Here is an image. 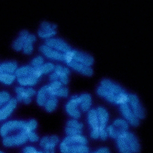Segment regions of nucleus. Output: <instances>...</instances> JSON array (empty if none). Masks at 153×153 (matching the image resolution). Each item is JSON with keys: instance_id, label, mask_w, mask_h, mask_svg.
I'll list each match as a JSON object with an SVG mask.
<instances>
[{"instance_id": "f257e3e1", "label": "nucleus", "mask_w": 153, "mask_h": 153, "mask_svg": "<svg viewBox=\"0 0 153 153\" xmlns=\"http://www.w3.org/2000/svg\"><path fill=\"white\" fill-rule=\"evenodd\" d=\"M33 131L28 121L11 120L5 123L0 129V134L5 146H18L25 143L28 140V134Z\"/></svg>"}, {"instance_id": "f03ea898", "label": "nucleus", "mask_w": 153, "mask_h": 153, "mask_svg": "<svg viewBox=\"0 0 153 153\" xmlns=\"http://www.w3.org/2000/svg\"><path fill=\"white\" fill-rule=\"evenodd\" d=\"M96 93L109 103L119 106L128 102L129 94L120 85L108 79L101 81Z\"/></svg>"}, {"instance_id": "7ed1b4c3", "label": "nucleus", "mask_w": 153, "mask_h": 153, "mask_svg": "<svg viewBox=\"0 0 153 153\" xmlns=\"http://www.w3.org/2000/svg\"><path fill=\"white\" fill-rule=\"evenodd\" d=\"M64 53L63 62L66 64L71 61H74L85 65L91 66L94 62L93 56L85 52L71 48Z\"/></svg>"}, {"instance_id": "20e7f679", "label": "nucleus", "mask_w": 153, "mask_h": 153, "mask_svg": "<svg viewBox=\"0 0 153 153\" xmlns=\"http://www.w3.org/2000/svg\"><path fill=\"white\" fill-rule=\"evenodd\" d=\"M60 149L62 153H89V150L86 145L75 143L63 140Z\"/></svg>"}, {"instance_id": "39448f33", "label": "nucleus", "mask_w": 153, "mask_h": 153, "mask_svg": "<svg viewBox=\"0 0 153 153\" xmlns=\"http://www.w3.org/2000/svg\"><path fill=\"white\" fill-rule=\"evenodd\" d=\"M128 103L135 115L139 120L144 118L145 109L137 96L134 94H129Z\"/></svg>"}, {"instance_id": "423d86ee", "label": "nucleus", "mask_w": 153, "mask_h": 153, "mask_svg": "<svg viewBox=\"0 0 153 153\" xmlns=\"http://www.w3.org/2000/svg\"><path fill=\"white\" fill-rule=\"evenodd\" d=\"M79 96L74 95L71 97L65 106L67 113L74 119H78L81 116V111L79 108Z\"/></svg>"}, {"instance_id": "0eeeda50", "label": "nucleus", "mask_w": 153, "mask_h": 153, "mask_svg": "<svg viewBox=\"0 0 153 153\" xmlns=\"http://www.w3.org/2000/svg\"><path fill=\"white\" fill-rule=\"evenodd\" d=\"M120 111L123 119L133 127H137L139 124V119L134 114L128 102L119 106Z\"/></svg>"}, {"instance_id": "6e6552de", "label": "nucleus", "mask_w": 153, "mask_h": 153, "mask_svg": "<svg viewBox=\"0 0 153 153\" xmlns=\"http://www.w3.org/2000/svg\"><path fill=\"white\" fill-rule=\"evenodd\" d=\"M57 27L56 24L46 21L42 22L38 30V35L40 37L46 39L51 38L56 34Z\"/></svg>"}, {"instance_id": "1a4fd4ad", "label": "nucleus", "mask_w": 153, "mask_h": 153, "mask_svg": "<svg viewBox=\"0 0 153 153\" xmlns=\"http://www.w3.org/2000/svg\"><path fill=\"white\" fill-rule=\"evenodd\" d=\"M15 91L17 94L16 100L19 102H22L25 104H29L31 97L36 94L35 91L31 88H25L23 86L16 87Z\"/></svg>"}, {"instance_id": "9d476101", "label": "nucleus", "mask_w": 153, "mask_h": 153, "mask_svg": "<svg viewBox=\"0 0 153 153\" xmlns=\"http://www.w3.org/2000/svg\"><path fill=\"white\" fill-rule=\"evenodd\" d=\"M45 44L63 53H65L72 48L65 41L61 39L51 37L45 39Z\"/></svg>"}, {"instance_id": "9b49d317", "label": "nucleus", "mask_w": 153, "mask_h": 153, "mask_svg": "<svg viewBox=\"0 0 153 153\" xmlns=\"http://www.w3.org/2000/svg\"><path fill=\"white\" fill-rule=\"evenodd\" d=\"M39 51L46 57L51 59L62 61L64 60V53L55 50L45 44L39 47Z\"/></svg>"}, {"instance_id": "f8f14e48", "label": "nucleus", "mask_w": 153, "mask_h": 153, "mask_svg": "<svg viewBox=\"0 0 153 153\" xmlns=\"http://www.w3.org/2000/svg\"><path fill=\"white\" fill-rule=\"evenodd\" d=\"M59 142V139L56 136H46L41 139L40 145L44 149V153H54L55 147Z\"/></svg>"}, {"instance_id": "ddd939ff", "label": "nucleus", "mask_w": 153, "mask_h": 153, "mask_svg": "<svg viewBox=\"0 0 153 153\" xmlns=\"http://www.w3.org/2000/svg\"><path fill=\"white\" fill-rule=\"evenodd\" d=\"M120 136L124 139L133 153L140 152V144L137 139L133 134L127 131Z\"/></svg>"}, {"instance_id": "4468645a", "label": "nucleus", "mask_w": 153, "mask_h": 153, "mask_svg": "<svg viewBox=\"0 0 153 153\" xmlns=\"http://www.w3.org/2000/svg\"><path fill=\"white\" fill-rule=\"evenodd\" d=\"M17 102L16 99L11 98L0 108V121L5 120L10 116L16 108Z\"/></svg>"}, {"instance_id": "2eb2a0df", "label": "nucleus", "mask_w": 153, "mask_h": 153, "mask_svg": "<svg viewBox=\"0 0 153 153\" xmlns=\"http://www.w3.org/2000/svg\"><path fill=\"white\" fill-rule=\"evenodd\" d=\"M53 71L57 76L58 80L63 85H66L68 83L70 71L68 68L60 64H57L55 65Z\"/></svg>"}, {"instance_id": "dca6fc26", "label": "nucleus", "mask_w": 153, "mask_h": 153, "mask_svg": "<svg viewBox=\"0 0 153 153\" xmlns=\"http://www.w3.org/2000/svg\"><path fill=\"white\" fill-rule=\"evenodd\" d=\"M66 64L73 69L84 75L91 76L93 74V71L91 66L74 61H71Z\"/></svg>"}, {"instance_id": "f3484780", "label": "nucleus", "mask_w": 153, "mask_h": 153, "mask_svg": "<svg viewBox=\"0 0 153 153\" xmlns=\"http://www.w3.org/2000/svg\"><path fill=\"white\" fill-rule=\"evenodd\" d=\"M99 128H106L109 120V114L104 107L99 106L96 109Z\"/></svg>"}, {"instance_id": "a211bd4d", "label": "nucleus", "mask_w": 153, "mask_h": 153, "mask_svg": "<svg viewBox=\"0 0 153 153\" xmlns=\"http://www.w3.org/2000/svg\"><path fill=\"white\" fill-rule=\"evenodd\" d=\"M29 33L25 29L22 30L19 32L12 44V47L15 50L20 51L22 50L25 39Z\"/></svg>"}, {"instance_id": "6ab92c4d", "label": "nucleus", "mask_w": 153, "mask_h": 153, "mask_svg": "<svg viewBox=\"0 0 153 153\" xmlns=\"http://www.w3.org/2000/svg\"><path fill=\"white\" fill-rule=\"evenodd\" d=\"M79 108L83 112H88L90 109L92 104V98L88 94H83L79 95Z\"/></svg>"}, {"instance_id": "aec40b11", "label": "nucleus", "mask_w": 153, "mask_h": 153, "mask_svg": "<svg viewBox=\"0 0 153 153\" xmlns=\"http://www.w3.org/2000/svg\"><path fill=\"white\" fill-rule=\"evenodd\" d=\"M112 125L118 133L119 136L128 131L129 124L123 118H118L115 120Z\"/></svg>"}, {"instance_id": "412c9836", "label": "nucleus", "mask_w": 153, "mask_h": 153, "mask_svg": "<svg viewBox=\"0 0 153 153\" xmlns=\"http://www.w3.org/2000/svg\"><path fill=\"white\" fill-rule=\"evenodd\" d=\"M17 68V64L16 62H5L0 64V73L14 74Z\"/></svg>"}, {"instance_id": "4be33fe9", "label": "nucleus", "mask_w": 153, "mask_h": 153, "mask_svg": "<svg viewBox=\"0 0 153 153\" xmlns=\"http://www.w3.org/2000/svg\"><path fill=\"white\" fill-rule=\"evenodd\" d=\"M87 119L88 123L91 130L99 128L98 120L96 109H91L88 112Z\"/></svg>"}, {"instance_id": "5701e85b", "label": "nucleus", "mask_w": 153, "mask_h": 153, "mask_svg": "<svg viewBox=\"0 0 153 153\" xmlns=\"http://www.w3.org/2000/svg\"><path fill=\"white\" fill-rule=\"evenodd\" d=\"M19 84L23 87H29L36 85L40 79L33 75L16 78Z\"/></svg>"}, {"instance_id": "b1692460", "label": "nucleus", "mask_w": 153, "mask_h": 153, "mask_svg": "<svg viewBox=\"0 0 153 153\" xmlns=\"http://www.w3.org/2000/svg\"><path fill=\"white\" fill-rule=\"evenodd\" d=\"M36 39V36L34 34L29 33L26 38L22 50L26 54H30L33 49V43Z\"/></svg>"}, {"instance_id": "393cba45", "label": "nucleus", "mask_w": 153, "mask_h": 153, "mask_svg": "<svg viewBox=\"0 0 153 153\" xmlns=\"http://www.w3.org/2000/svg\"><path fill=\"white\" fill-rule=\"evenodd\" d=\"M33 67L31 65H24L17 68L14 74L16 78L31 75L34 76L33 74Z\"/></svg>"}, {"instance_id": "a878e982", "label": "nucleus", "mask_w": 153, "mask_h": 153, "mask_svg": "<svg viewBox=\"0 0 153 153\" xmlns=\"http://www.w3.org/2000/svg\"><path fill=\"white\" fill-rule=\"evenodd\" d=\"M49 97L46 85L42 87L38 91L37 95V102L39 105L44 106Z\"/></svg>"}, {"instance_id": "bb28decb", "label": "nucleus", "mask_w": 153, "mask_h": 153, "mask_svg": "<svg viewBox=\"0 0 153 153\" xmlns=\"http://www.w3.org/2000/svg\"><path fill=\"white\" fill-rule=\"evenodd\" d=\"M116 143L120 153H133L124 139L120 136L116 139Z\"/></svg>"}, {"instance_id": "cd10ccee", "label": "nucleus", "mask_w": 153, "mask_h": 153, "mask_svg": "<svg viewBox=\"0 0 153 153\" xmlns=\"http://www.w3.org/2000/svg\"><path fill=\"white\" fill-rule=\"evenodd\" d=\"M64 139L70 142L82 145H86L87 143L86 138L81 134L68 136Z\"/></svg>"}, {"instance_id": "c85d7f7f", "label": "nucleus", "mask_w": 153, "mask_h": 153, "mask_svg": "<svg viewBox=\"0 0 153 153\" xmlns=\"http://www.w3.org/2000/svg\"><path fill=\"white\" fill-rule=\"evenodd\" d=\"M58 102V101L56 97H50L47 100L44 106L47 111L51 112L56 109Z\"/></svg>"}, {"instance_id": "c756f323", "label": "nucleus", "mask_w": 153, "mask_h": 153, "mask_svg": "<svg viewBox=\"0 0 153 153\" xmlns=\"http://www.w3.org/2000/svg\"><path fill=\"white\" fill-rule=\"evenodd\" d=\"M16 78L14 74L0 73V82L4 84H11Z\"/></svg>"}, {"instance_id": "7c9ffc66", "label": "nucleus", "mask_w": 153, "mask_h": 153, "mask_svg": "<svg viewBox=\"0 0 153 153\" xmlns=\"http://www.w3.org/2000/svg\"><path fill=\"white\" fill-rule=\"evenodd\" d=\"M55 65L51 62L44 63L40 66L41 70L43 74H46L53 71Z\"/></svg>"}, {"instance_id": "2f4dec72", "label": "nucleus", "mask_w": 153, "mask_h": 153, "mask_svg": "<svg viewBox=\"0 0 153 153\" xmlns=\"http://www.w3.org/2000/svg\"><path fill=\"white\" fill-rule=\"evenodd\" d=\"M43 57L41 55H39L33 58L31 62V65L33 67L40 66L44 63Z\"/></svg>"}, {"instance_id": "473e14b6", "label": "nucleus", "mask_w": 153, "mask_h": 153, "mask_svg": "<svg viewBox=\"0 0 153 153\" xmlns=\"http://www.w3.org/2000/svg\"><path fill=\"white\" fill-rule=\"evenodd\" d=\"M67 126L82 130L83 125L82 123L78 122L76 119H73L68 121Z\"/></svg>"}, {"instance_id": "72a5a7b5", "label": "nucleus", "mask_w": 153, "mask_h": 153, "mask_svg": "<svg viewBox=\"0 0 153 153\" xmlns=\"http://www.w3.org/2000/svg\"><path fill=\"white\" fill-rule=\"evenodd\" d=\"M10 99V95L7 92H0V108L7 103Z\"/></svg>"}, {"instance_id": "f704fd0d", "label": "nucleus", "mask_w": 153, "mask_h": 153, "mask_svg": "<svg viewBox=\"0 0 153 153\" xmlns=\"http://www.w3.org/2000/svg\"><path fill=\"white\" fill-rule=\"evenodd\" d=\"M106 129L108 135L111 137L116 139L119 137L118 133L112 124L107 126Z\"/></svg>"}, {"instance_id": "c9c22d12", "label": "nucleus", "mask_w": 153, "mask_h": 153, "mask_svg": "<svg viewBox=\"0 0 153 153\" xmlns=\"http://www.w3.org/2000/svg\"><path fill=\"white\" fill-rule=\"evenodd\" d=\"M82 130L67 126L65 128V132L68 136H73L81 134Z\"/></svg>"}, {"instance_id": "e433bc0d", "label": "nucleus", "mask_w": 153, "mask_h": 153, "mask_svg": "<svg viewBox=\"0 0 153 153\" xmlns=\"http://www.w3.org/2000/svg\"><path fill=\"white\" fill-rule=\"evenodd\" d=\"M68 90L65 87H62L59 88L56 91V97H66L68 95Z\"/></svg>"}, {"instance_id": "4c0bfd02", "label": "nucleus", "mask_w": 153, "mask_h": 153, "mask_svg": "<svg viewBox=\"0 0 153 153\" xmlns=\"http://www.w3.org/2000/svg\"><path fill=\"white\" fill-rule=\"evenodd\" d=\"M28 140L31 142H36L39 140L38 136L33 131L29 132L28 134Z\"/></svg>"}, {"instance_id": "58836bf2", "label": "nucleus", "mask_w": 153, "mask_h": 153, "mask_svg": "<svg viewBox=\"0 0 153 153\" xmlns=\"http://www.w3.org/2000/svg\"><path fill=\"white\" fill-rule=\"evenodd\" d=\"M99 137L103 141H105L107 139L108 134L106 128H99Z\"/></svg>"}, {"instance_id": "ea45409f", "label": "nucleus", "mask_w": 153, "mask_h": 153, "mask_svg": "<svg viewBox=\"0 0 153 153\" xmlns=\"http://www.w3.org/2000/svg\"><path fill=\"white\" fill-rule=\"evenodd\" d=\"M91 137L93 139H96L99 137V128L91 130L90 134Z\"/></svg>"}, {"instance_id": "a19ab883", "label": "nucleus", "mask_w": 153, "mask_h": 153, "mask_svg": "<svg viewBox=\"0 0 153 153\" xmlns=\"http://www.w3.org/2000/svg\"><path fill=\"white\" fill-rule=\"evenodd\" d=\"M23 151V153H37L38 151L35 148L29 146L25 147Z\"/></svg>"}, {"instance_id": "79ce46f5", "label": "nucleus", "mask_w": 153, "mask_h": 153, "mask_svg": "<svg viewBox=\"0 0 153 153\" xmlns=\"http://www.w3.org/2000/svg\"><path fill=\"white\" fill-rule=\"evenodd\" d=\"M92 153H110L109 150L107 147L100 148Z\"/></svg>"}, {"instance_id": "37998d69", "label": "nucleus", "mask_w": 153, "mask_h": 153, "mask_svg": "<svg viewBox=\"0 0 153 153\" xmlns=\"http://www.w3.org/2000/svg\"><path fill=\"white\" fill-rule=\"evenodd\" d=\"M37 153H44V152L41 151H38Z\"/></svg>"}, {"instance_id": "c03bdc74", "label": "nucleus", "mask_w": 153, "mask_h": 153, "mask_svg": "<svg viewBox=\"0 0 153 153\" xmlns=\"http://www.w3.org/2000/svg\"><path fill=\"white\" fill-rule=\"evenodd\" d=\"M0 153H4L1 151H0Z\"/></svg>"}]
</instances>
